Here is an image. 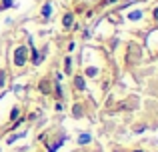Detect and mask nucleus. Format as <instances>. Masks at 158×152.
<instances>
[{"label":"nucleus","instance_id":"obj_1","mask_svg":"<svg viewBox=\"0 0 158 152\" xmlns=\"http://www.w3.org/2000/svg\"><path fill=\"white\" fill-rule=\"evenodd\" d=\"M26 48L24 46H18L14 50V64L16 66H24V64H26Z\"/></svg>","mask_w":158,"mask_h":152},{"label":"nucleus","instance_id":"obj_2","mask_svg":"<svg viewBox=\"0 0 158 152\" xmlns=\"http://www.w3.org/2000/svg\"><path fill=\"white\" fill-rule=\"evenodd\" d=\"M50 14H52V4L46 2V4H44V8H42V16H44V18H50Z\"/></svg>","mask_w":158,"mask_h":152},{"label":"nucleus","instance_id":"obj_3","mask_svg":"<svg viewBox=\"0 0 158 152\" xmlns=\"http://www.w3.org/2000/svg\"><path fill=\"white\" fill-rule=\"evenodd\" d=\"M74 86H76L78 90H84L86 86H84V78L82 76H76V80H74Z\"/></svg>","mask_w":158,"mask_h":152},{"label":"nucleus","instance_id":"obj_4","mask_svg":"<svg viewBox=\"0 0 158 152\" xmlns=\"http://www.w3.org/2000/svg\"><path fill=\"white\" fill-rule=\"evenodd\" d=\"M128 18L130 20H140L142 18V10H132L130 14H128Z\"/></svg>","mask_w":158,"mask_h":152},{"label":"nucleus","instance_id":"obj_5","mask_svg":"<svg viewBox=\"0 0 158 152\" xmlns=\"http://www.w3.org/2000/svg\"><path fill=\"white\" fill-rule=\"evenodd\" d=\"M90 140H92V136H90V134H80V138H78V144H88Z\"/></svg>","mask_w":158,"mask_h":152},{"label":"nucleus","instance_id":"obj_6","mask_svg":"<svg viewBox=\"0 0 158 152\" xmlns=\"http://www.w3.org/2000/svg\"><path fill=\"white\" fill-rule=\"evenodd\" d=\"M62 24H64V28H70V26H72V14H66L64 20H62Z\"/></svg>","mask_w":158,"mask_h":152},{"label":"nucleus","instance_id":"obj_7","mask_svg":"<svg viewBox=\"0 0 158 152\" xmlns=\"http://www.w3.org/2000/svg\"><path fill=\"white\" fill-rule=\"evenodd\" d=\"M32 62H34V64H40V54L36 52V48H32Z\"/></svg>","mask_w":158,"mask_h":152},{"label":"nucleus","instance_id":"obj_8","mask_svg":"<svg viewBox=\"0 0 158 152\" xmlns=\"http://www.w3.org/2000/svg\"><path fill=\"white\" fill-rule=\"evenodd\" d=\"M96 74H98V68H94V66L86 68V76H96Z\"/></svg>","mask_w":158,"mask_h":152},{"label":"nucleus","instance_id":"obj_9","mask_svg":"<svg viewBox=\"0 0 158 152\" xmlns=\"http://www.w3.org/2000/svg\"><path fill=\"white\" fill-rule=\"evenodd\" d=\"M22 136H24V134H16V136H10V138H8V144H12L14 140H18V138H22Z\"/></svg>","mask_w":158,"mask_h":152},{"label":"nucleus","instance_id":"obj_10","mask_svg":"<svg viewBox=\"0 0 158 152\" xmlns=\"http://www.w3.org/2000/svg\"><path fill=\"white\" fill-rule=\"evenodd\" d=\"M72 112H74V116H80V114H82V108H80V106H74Z\"/></svg>","mask_w":158,"mask_h":152},{"label":"nucleus","instance_id":"obj_11","mask_svg":"<svg viewBox=\"0 0 158 152\" xmlns=\"http://www.w3.org/2000/svg\"><path fill=\"white\" fill-rule=\"evenodd\" d=\"M18 112H20L18 108H14V110L10 112V118H12V120H16V118H18Z\"/></svg>","mask_w":158,"mask_h":152},{"label":"nucleus","instance_id":"obj_12","mask_svg":"<svg viewBox=\"0 0 158 152\" xmlns=\"http://www.w3.org/2000/svg\"><path fill=\"white\" fill-rule=\"evenodd\" d=\"M12 6V0H2V8H10Z\"/></svg>","mask_w":158,"mask_h":152},{"label":"nucleus","instance_id":"obj_13","mask_svg":"<svg viewBox=\"0 0 158 152\" xmlns=\"http://www.w3.org/2000/svg\"><path fill=\"white\" fill-rule=\"evenodd\" d=\"M4 78H6V74H4V70L0 72V86H4Z\"/></svg>","mask_w":158,"mask_h":152},{"label":"nucleus","instance_id":"obj_14","mask_svg":"<svg viewBox=\"0 0 158 152\" xmlns=\"http://www.w3.org/2000/svg\"><path fill=\"white\" fill-rule=\"evenodd\" d=\"M64 66H66V72H70V58H66V62H64Z\"/></svg>","mask_w":158,"mask_h":152},{"label":"nucleus","instance_id":"obj_15","mask_svg":"<svg viewBox=\"0 0 158 152\" xmlns=\"http://www.w3.org/2000/svg\"><path fill=\"white\" fill-rule=\"evenodd\" d=\"M152 14H154V18L158 20V8H154V10H152Z\"/></svg>","mask_w":158,"mask_h":152},{"label":"nucleus","instance_id":"obj_16","mask_svg":"<svg viewBox=\"0 0 158 152\" xmlns=\"http://www.w3.org/2000/svg\"><path fill=\"white\" fill-rule=\"evenodd\" d=\"M136 152H140V150H136Z\"/></svg>","mask_w":158,"mask_h":152}]
</instances>
